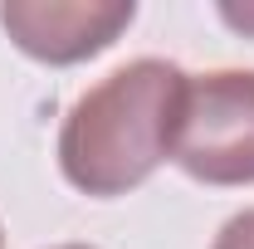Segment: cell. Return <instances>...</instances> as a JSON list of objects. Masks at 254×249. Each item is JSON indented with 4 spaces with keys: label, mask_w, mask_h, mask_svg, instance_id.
<instances>
[{
    "label": "cell",
    "mask_w": 254,
    "mask_h": 249,
    "mask_svg": "<svg viewBox=\"0 0 254 249\" xmlns=\"http://www.w3.org/2000/svg\"><path fill=\"white\" fill-rule=\"evenodd\" d=\"M54 249H98V245H54Z\"/></svg>",
    "instance_id": "obj_6"
},
{
    "label": "cell",
    "mask_w": 254,
    "mask_h": 249,
    "mask_svg": "<svg viewBox=\"0 0 254 249\" xmlns=\"http://www.w3.org/2000/svg\"><path fill=\"white\" fill-rule=\"evenodd\" d=\"M210 249H254V205L250 210H240V215H230L220 225V235H215V245Z\"/></svg>",
    "instance_id": "obj_4"
},
{
    "label": "cell",
    "mask_w": 254,
    "mask_h": 249,
    "mask_svg": "<svg viewBox=\"0 0 254 249\" xmlns=\"http://www.w3.org/2000/svg\"><path fill=\"white\" fill-rule=\"evenodd\" d=\"M186 68L171 59H127L73 98L59 123V171L93 200L127 195L171 161L186 103Z\"/></svg>",
    "instance_id": "obj_1"
},
{
    "label": "cell",
    "mask_w": 254,
    "mask_h": 249,
    "mask_svg": "<svg viewBox=\"0 0 254 249\" xmlns=\"http://www.w3.org/2000/svg\"><path fill=\"white\" fill-rule=\"evenodd\" d=\"M132 20H137L132 0H5L0 5V30L10 34V44L54 68L98 59L123 39Z\"/></svg>",
    "instance_id": "obj_3"
},
{
    "label": "cell",
    "mask_w": 254,
    "mask_h": 249,
    "mask_svg": "<svg viewBox=\"0 0 254 249\" xmlns=\"http://www.w3.org/2000/svg\"><path fill=\"white\" fill-rule=\"evenodd\" d=\"M220 20L230 30H240V34L254 39V0H245V5H220Z\"/></svg>",
    "instance_id": "obj_5"
},
{
    "label": "cell",
    "mask_w": 254,
    "mask_h": 249,
    "mask_svg": "<svg viewBox=\"0 0 254 249\" xmlns=\"http://www.w3.org/2000/svg\"><path fill=\"white\" fill-rule=\"evenodd\" d=\"M0 249H5V230H0Z\"/></svg>",
    "instance_id": "obj_7"
},
{
    "label": "cell",
    "mask_w": 254,
    "mask_h": 249,
    "mask_svg": "<svg viewBox=\"0 0 254 249\" xmlns=\"http://www.w3.org/2000/svg\"><path fill=\"white\" fill-rule=\"evenodd\" d=\"M171 161L200 186H254V68L186 78Z\"/></svg>",
    "instance_id": "obj_2"
}]
</instances>
